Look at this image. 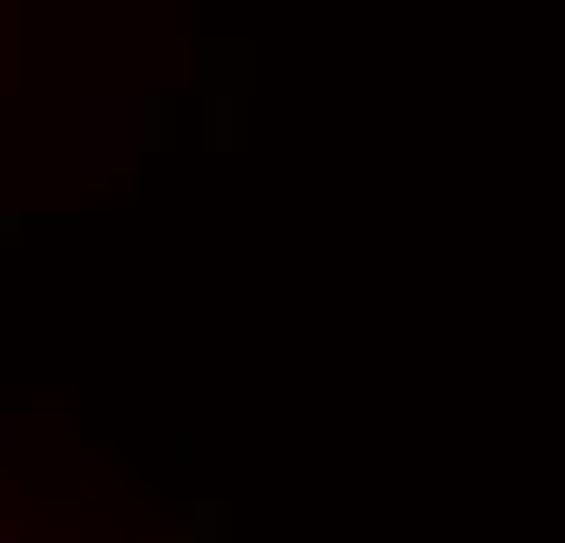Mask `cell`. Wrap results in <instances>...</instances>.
I'll return each instance as SVG.
<instances>
[]
</instances>
